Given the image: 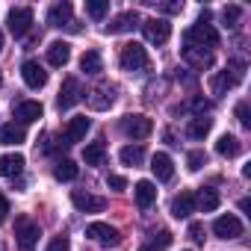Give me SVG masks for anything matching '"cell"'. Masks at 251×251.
I'll use <instances>...</instances> for the list:
<instances>
[{"label": "cell", "instance_id": "obj_3", "mask_svg": "<svg viewBox=\"0 0 251 251\" xmlns=\"http://www.w3.org/2000/svg\"><path fill=\"white\" fill-rule=\"evenodd\" d=\"M121 130L124 136H130V139H148L151 130H154V121L142 112H133V115H124L121 118Z\"/></svg>", "mask_w": 251, "mask_h": 251}, {"label": "cell", "instance_id": "obj_41", "mask_svg": "<svg viewBox=\"0 0 251 251\" xmlns=\"http://www.w3.org/2000/svg\"><path fill=\"white\" fill-rule=\"evenodd\" d=\"M160 9H163V12H169V15H175V12H180V9H183V3H163Z\"/></svg>", "mask_w": 251, "mask_h": 251}, {"label": "cell", "instance_id": "obj_23", "mask_svg": "<svg viewBox=\"0 0 251 251\" xmlns=\"http://www.w3.org/2000/svg\"><path fill=\"white\" fill-rule=\"evenodd\" d=\"M24 172V157L21 154H3L0 157V177H18Z\"/></svg>", "mask_w": 251, "mask_h": 251}, {"label": "cell", "instance_id": "obj_35", "mask_svg": "<svg viewBox=\"0 0 251 251\" xmlns=\"http://www.w3.org/2000/svg\"><path fill=\"white\" fill-rule=\"evenodd\" d=\"M48 251H71V239L68 236H53L50 245H48Z\"/></svg>", "mask_w": 251, "mask_h": 251}, {"label": "cell", "instance_id": "obj_42", "mask_svg": "<svg viewBox=\"0 0 251 251\" xmlns=\"http://www.w3.org/2000/svg\"><path fill=\"white\" fill-rule=\"evenodd\" d=\"M139 251H160V248H157V245H142Z\"/></svg>", "mask_w": 251, "mask_h": 251}, {"label": "cell", "instance_id": "obj_18", "mask_svg": "<svg viewBox=\"0 0 251 251\" xmlns=\"http://www.w3.org/2000/svg\"><path fill=\"white\" fill-rule=\"evenodd\" d=\"M133 27H139V15H136V12H121V15L112 18L103 30H106L109 36H115V33H130Z\"/></svg>", "mask_w": 251, "mask_h": 251}, {"label": "cell", "instance_id": "obj_37", "mask_svg": "<svg viewBox=\"0 0 251 251\" xmlns=\"http://www.w3.org/2000/svg\"><path fill=\"white\" fill-rule=\"evenodd\" d=\"M106 186L115 189V192H121V189H127V180H124L121 175H109V177H106Z\"/></svg>", "mask_w": 251, "mask_h": 251}, {"label": "cell", "instance_id": "obj_22", "mask_svg": "<svg viewBox=\"0 0 251 251\" xmlns=\"http://www.w3.org/2000/svg\"><path fill=\"white\" fill-rule=\"evenodd\" d=\"M27 139V130H24V124H3L0 127V145H21Z\"/></svg>", "mask_w": 251, "mask_h": 251}, {"label": "cell", "instance_id": "obj_33", "mask_svg": "<svg viewBox=\"0 0 251 251\" xmlns=\"http://www.w3.org/2000/svg\"><path fill=\"white\" fill-rule=\"evenodd\" d=\"M204 166H207V154L204 151H189L186 154V169L189 172H201Z\"/></svg>", "mask_w": 251, "mask_h": 251}, {"label": "cell", "instance_id": "obj_29", "mask_svg": "<svg viewBox=\"0 0 251 251\" xmlns=\"http://www.w3.org/2000/svg\"><path fill=\"white\" fill-rule=\"evenodd\" d=\"M80 68H83L86 74H100V71H103V59H100V53H98V50H86L83 59H80Z\"/></svg>", "mask_w": 251, "mask_h": 251}, {"label": "cell", "instance_id": "obj_16", "mask_svg": "<svg viewBox=\"0 0 251 251\" xmlns=\"http://www.w3.org/2000/svg\"><path fill=\"white\" fill-rule=\"evenodd\" d=\"M86 100H89L92 109H109L112 100H115V89L112 86H98V89H92L86 95Z\"/></svg>", "mask_w": 251, "mask_h": 251}, {"label": "cell", "instance_id": "obj_11", "mask_svg": "<svg viewBox=\"0 0 251 251\" xmlns=\"http://www.w3.org/2000/svg\"><path fill=\"white\" fill-rule=\"evenodd\" d=\"M86 236L95 239V242H100V245H115V242L121 239V233H118L112 225H106V222H92V225L86 227Z\"/></svg>", "mask_w": 251, "mask_h": 251}, {"label": "cell", "instance_id": "obj_13", "mask_svg": "<svg viewBox=\"0 0 251 251\" xmlns=\"http://www.w3.org/2000/svg\"><path fill=\"white\" fill-rule=\"evenodd\" d=\"M21 77H24V83H27L30 89H42V86L48 83V71H45V65H39L36 59H27V62L21 65Z\"/></svg>", "mask_w": 251, "mask_h": 251}, {"label": "cell", "instance_id": "obj_17", "mask_svg": "<svg viewBox=\"0 0 251 251\" xmlns=\"http://www.w3.org/2000/svg\"><path fill=\"white\" fill-rule=\"evenodd\" d=\"M151 172H154V177H157V180H163V183H166V180H172V177H175V163H172V157H169V154H163V151H160V154H154V157H151Z\"/></svg>", "mask_w": 251, "mask_h": 251}, {"label": "cell", "instance_id": "obj_27", "mask_svg": "<svg viewBox=\"0 0 251 251\" xmlns=\"http://www.w3.org/2000/svg\"><path fill=\"white\" fill-rule=\"evenodd\" d=\"M118 157H121L124 166H142V160H145V148H142V145H124V148L118 151Z\"/></svg>", "mask_w": 251, "mask_h": 251}, {"label": "cell", "instance_id": "obj_10", "mask_svg": "<svg viewBox=\"0 0 251 251\" xmlns=\"http://www.w3.org/2000/svg\"><path fill=\"white\" fill-rule=\"evenodd\" d=\"M213 233H216L219 239H239V236H242V222H239L233 213L219 216V219L213 222Z\"/></svg>", "mask_w": 251, "mask_h": 251}, {"label": "cell", "instance_id": "obj_26", "mask_svg": "<svg viewBox=\"0 0 251 251\" xmlns=\"http://www.w3.org/2000/svg\"><path fill=\"white\" fill-rule=\"evenodd\" d=\"M216 207H219V192L204 186V189L195 195V210H201V213H213Z\"/></svg>", "mask_w": 251, "mask_h": 251}, {"label": "cell", "instance_id": "obj_7", "mask_svg": "<svg viewBox=\"0 0 251 251\" xmlns=\"http://www.w3.org/2000/svg\"><path fill=\"white\" fill-rule=\"evenodd\" d=\"M39 227L27 219H21L15 225V242H18V251H36V242H39Z\"/></svg>", "mask_w": 251, "mask_h": 251}, {"label": "cell", "instance_id": "obj_9", "mask_svg": "<svg viewBox=\"0 0 251 251\" xmlns=\"http://www.w3.org/2000/svg\"><path fill=\"white\" fill-rule=\"evenodd\" d=\"M6 24H9V33H12L15 39L27 36V30H30V24H33V9H27V6H15V9L9 12Z\"/></svg>", "mask_w": 251, "mask_h": 251}, {"label": "cell", "instance_id": "obj_14", "mask_svg": "<svg viewBox=\"0 0 251 251\" xmlns=\"http://www.w3.org/2000/svg\"><path fill=\"white\" fill-rule=\"evenodd\" d=\"M89 127H92V121H89L86 115H74V118L68 121V127H65V145L83 142L86 133H89Z\"/></svg>", "mask_w": 251, "mask_h": 251}, {"label": "cell", "instance_id": "obj_28", "mask_svg": "<svg viewBox=\"0 0 251 251\" xmlns=\"http://www.w3.org/2000/svg\"><path fill=\"white\" fill-rule=\"evenodd\" d=\"M210 127H213V118H207V115H195L186 133H189V139H204V136L210 133Z\"/></svg>", "mask_w": 251, "mask_h": 251}, {"label": "cell", "instance_id": "obj_20", "mask_svg": "<svg viewBox=\"0 0 251 251\" xmlns=\"http://www.w3.org/2000/svg\"><path fill=\"white\" fill-rule=\"evenodd\" d=\"M68 59H71V45H68V42H50V45H48V62H50L53 68L68 65Z\"/></svg>", "mask_w": 251, "mask_h": 251}, {"label": "cell", "instance_id": "obj_19", "mask_svg": "<svg viewBox=\"0 0 251 251\" xmlns=\"http://www.w3.org/2000/svg\"><path fill=\"white\" fill-rule=\"evenodd\" d=\"M42 103L39 100H21L18 106H15V118H18V124H33V121H39L42 118Z\"/></svg>", "mask_w": 251, "mask_h": 251}, {"label": "cell", "instance_id": "obj_24", "mask_svg": "<svg viewBox=\"0 0 251 251\" xmlns=\"http://www.w3.org/2000/svg\"><path fill=\"white\" fill-rule=\"evenodd\" d=\"M133 195H136V204H139L142 210H148V207L157 201V186H154L151 180H139V183L133 186Z\"/></svg>", "mask_w": 251, "mask_h": 251}, {"label": "cell", "instance_id": "obj_21", "mask_svg": "<svg viewBox=\"0 0 251 251\" xmlns=\"http://www.w3.org/2000/svg\"><path fill=\"white\" fill-rule=\"evenodd\" d=\"M183 59H186L192 68L204 71V68H210V65H213V50H201V48H183Z\"/></svg>", "mask_w": 251, "mask_h": 251}, {"label": "cell", "instance_id": "obj_44", "mask_svg": "<svg viewBox=\"0 0 251 251\" xmlns=\"http://www.w3.org/2000/svg\"><path fill=\"white\" fill-rule=\"evenodd\" d=\"M0 83H3V80H0Z\"/></svg>", "mask_w": 251, "mask_h": 251}, {"label": "cell", "instance_id": "obj_30", "mask_svg": "<svg viewBox=\"0 0 251 251\" xmlns=\"http://www.w3.org/2000/svg\"><path fill=\"white\" fill-rule=\"evenodd\" d=\"M103 157H106L103 142H89V145H86V151H83L86 166H100V163H103Z\"/></svg>", "mask_w": 251, "mask_h": 251}, {"label": "cell", "instance_id": "obj_5", "mask_svg": "<svg viewBox=\"0 0 251 251\" xmlns=\"http://www.w3.org/2000/svg\"><path fill=\"white\" fill-rule=\"evenodd\" d=\"M142 33L151 45H166L172 39V24L166 18H148V21H142Z\"/></svg>", "mask_w": 251, "mask_h": 251}, {"label": "cell", "instance_id": "obj_12", "mask_svg": "<svg viewBox=\"0 0 251 251\" xmlns=\"http://www.w3.org/2000/svg\"><path fill=\"white\" fill-rule=\"evenodd\" d=\"M77 100H83V89H80V80L68 77V80L62 83V89H59L56 106H59V109H71V106H74Z\"/></svg>", "mask_w": 251, "mask_h": 251}, {"label": "cell", "instance_id": "obj_43", "mask_svg": "<svg viewBox=\"0 0 251 251\" xmlns=\"http://www.w3.org/2000/svg\"><path fill=\"white\" fill-rule=\"evenodd\" d=\"M0 50H3V33H0Z\"/></svg>", "mask_w": 251, "mask_h": 251}, {"label": "cell", "instance_id": "obj_8", "mask_svg": "<svg viewBox=\"0 0 251 251\" xmlns=\"http://www.w3.org/2000/svg\"><path fill=\"white\" fill-rule=\"evenodd\" d=\"M48 24H50V27H56V30L68 27L71 33H77V30H80V24L71 18V3H56V6H50V12H48Z\"/></svg>", "mask_w": 251, "mask_h": 251}, {"label": "cell", "instance_id": "obj_4", "mask_svg": "<svg viewBox=\"0 0 251 251\" xmlns=\"http://www.w3.org/2000/svg\"><path fill=\"white\" fill-rule=\"evenodd\" d=\"M242 74H245V65H242V62H230L225 71H219V74L213 77V83H210L213 95H225L227 89H233V86L242 80Z\"/></svg>", "mask_w": 251, "mask_h": 251}, {"label": "cell", "instance_id": "obj_25", "mask_svg": "<svg viewBox=\"0 0 251 251\" xmlns=\"http://www.w3.org/2000/svg\"><path fill=\"white\" fill-rule=\"evenodd\" d=\"M242 151V142L236 139V136H230V133H225V136H219V142H216V154L219 157H236Z\"/></svg>", "mask_w": 251, "mask_h": 251}, {"label": "cell", "instance_id": "obj_38", "mask_svg": "<svg viewBox=\"0 0 251 251\" xmlns=\"http://www.w3.org/2000/svg\"><path fill=\"white\" fill-rule=\"evenodd\" d=\"M189 236H192L195 242H204V227H201L198 222H192V225H189Z\"/></svg>", "mask_w": 251, "mask_h": 251}, {"label": "cell", "instance_id": "obj_32", "mask_svg": "<svg viewBox=\"0 0 251 251\" xmlns=\"http://www.w3.org/2000/svg\"><path fill=\"white\" fill-rule=\"evenodd\" d=\"M106 12H109V0H86V15L89 18L100 21Z\"/></svg>", "mask_w": 251, "mask_h": 251}, {"label": "cell", "instance_id": "obj_40", "mask_svg": "<svg viewBox=\"0 0 251 251\" xmlns=\"http://www.w3.org/2000/svg\"><path fill=\"white\" fill-rule=\"evenodd\" d=\"M169 242H172V233H169V230H160V233H157V248H166Z\"/></svg>", "mask_w": 251, "mask_h": 251}, {"label": "cell", "instance_id": "obj_2", "mask_svg": "<svg viewBox=\"0 0 251 251\" xmlns=\"http://www.w3.org/2000/svg\"><path fill=\"white\" fill-rule=\"evenodd\" d=\"M183 48L213 50V48H219V33L213 30V24H195L183 33Z\"/></svg>", "mask_w": 251, "mask_h": 251}, {"label": "cell", "instance_id": "obj_6", "mask_svg": "<svg viewBox=\"0 0 251 251\" xmlns=\"http://www.w3.org/2000/svg\"><path fill=\"white\" fill-rule=\"evenodd\" d=\"M71 204H74L80 213H103V210H106V198L92 195V192H83V189H74V192H71Z\"/></svg>", "mask_w": 251, "mask_h": 251}, {"label": "cell", "instance_id": "obj_31", "mask_svg": "<svg viewBox=\"0 0 251 251\" xmlns=\"http://www.w3.org/2000/svg\"><path fill=\"white\" fill-rule=\"evenodd\" d=\"M53 177L68 183V180H74V177H77V166H74L71 160H59V163H56V169H53Z\"/></svg>", "mask_w": 251, "mask_h": 251}, {"label": "cell", "instance_id": "obj_36", "mask_svg": "<svg viewBox=\"0 0 251 251\" xmlns=\"http://www.w3.org/2000/svg\"><path fill=\"white\" fill-rule=\"evenodd\" d=\"M236 118H239L242 127H251V118H248V103H245V100H242V103H236Z\"/></svg>", "mask_w": 251, "mask_h": 251}, {"label": "cell", "instance_id": "obj_15", "mask_svg": "<svg viewBox=\"0 0 251 251\" xmlns=\"http://www.w3.org/2000/svg\"><path fill=\"white\" fill-rule=\"evenodd\" d=\"M192 213H195V192L183 189L180 195L172 198V216L175 219H189Z\"/></svg>", "mask_w": 251, "mask_h": 251}, {"label": "cell", "instance_id": "obj_34", "mask_svg": "<svg viewBox=\"0 0 251 251\" xmlns=\"http://www.w3.org/2000/svg\"><path fill=\"white\" fill-rule=\"evenodd\" d=\"M239 15H242L239 6H225V9H222V21H225V27H236Z\"/></svg>", "mask_w": 251, "mask_h": 251}, {"label": "cell", "instance_id": "obj_39", "mask_svg": "<svg viewBox=\"0 0 251 251\" xmlns=\"http://www.w3.org/2000/svg\"><path fill=\"white\" fill-rule=\"evenodd\" d=\"M6 216H9V198H6L3 192H0V225L6 222Z\"/></svg>", "mask_w": 251, "mask_h": 251}, {"label": "cell", "instance_id": "obj_1", "mask_svg": "<svg viewBox=\"0 0 251 251\" xmlns=\"http://www.w3.org/2000/svg\"><path fill=\"white\" fill-rule=\"evenodd\" d=\"M118 62H121V71H127V74H145V71L151 68V56H148V50H145L139 42L124 45Z\"/></svg>", "mask_w": 251, "mask_h": 251}]
</instances>
